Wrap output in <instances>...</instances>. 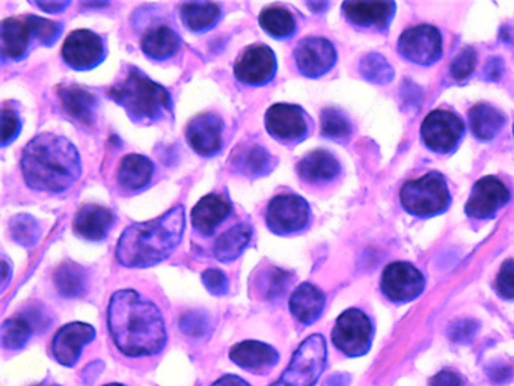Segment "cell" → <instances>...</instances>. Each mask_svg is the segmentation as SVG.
Here are the masks:
<instances>
[{
	"label": "cell",
	"instance_id": "8992f818",
	"mask_svg": "<svg viewBox=\"0 0 514 386\" xmlns=\"http://www.w3.org/2000/svg\"><path fill=\"white\" fill-rule=\"evenodd\" d=\"M328 349L323 335L306 338L291 359L287 370L270 386H314L326 367Z\"/></svg>",
	"mask_w": 514,
	"mask_h": 386
},
{
	"label": "cell",
	"instance_id": "30bf717a",
	"mask_svg": "<svg viewBox=\"0 0 514 386\" xmlns=\"http://www.w3.org/2000/svg\"><path fill=\"white\" fill-rule=\"evenodd\" d=\"M382 292L389 301L407 304L414 301L426 287L423 273L409 263H392L382 275Z\"/></svg>",
	"mask_w": 514,
	"mask_h": 386
},
{
	"label": "cell",
	"instance_id": "9c48e42d",
	"mask_svg": "<svg viewBox=\"0 0 514 386\" xmlns=\"http://www.w3.org/2000/svg\"><path fill=\"white\" fill-rule=\"evenodd\" d=\"M398 52L414 64H435L442 56L441 32L430 25L407 29L398 41Z\"/></svg>",
	"mask_w": 514,
	"mask_h": 386
},
{
	"label": "cell",
	"instance_id": "ab89813d",
	"mask_svg": "<svg viewBox=\"0 0 514 386\" xmlns=\"http://www.w3.org/2000/svg\"><path fill=\"white\" fill-rule=\"evenodd\" d=\"M31 35H34L41 44L50 47L59 40L62 34V25L50 22V20L41 19L37 16H28L25 19Z\"/></svg>",
	"mask_w": 514,
	"mask_h": 386
},
{
	"label": "cell",
	"instance_id": "b9f144b4",
	"mask_svg": "<svg viewBox=\"0 0 514 386\" xmlns=\"http://www.w3.org/2000/svg\"><path fill=\"white\" fill-rule=\"evenodd\" d=\"M475 65H477V52L474 49L462 50L451 64V77L457 82H462L474 73Z\"/></svg>",
	"mask_w": 514,
	"mask_h": 386
},
{
	"label": "cell",
	"instance_id": "83f0119b",
	"mask_svg": "<svg viewBox=\"0 0 514 386\" xmlns=\"http://www.w3.org/2000/svg\"><path fill=\"white\" fill-rule=\"evenodd\" d=\"M141 44L145 55L156 61H165L180 49V37L168 26H157L144 35Z\"/></svg>",
	"mask_w": 514,
	"mask_h": 386
},
{
	"label": "cell",
	"instance_id": "e0dca14e",
	"mask_svg": "<svg viewBox=\"0 0 514 386\" xmlns=\"http://www.w3.org/2000/svg\"><path fill=\"white\" fill-rule=\"evenodd\" d=\"M95 338V329L86 323H70L59 329L53 338L52 353L56 361L65 367H74L82 355L83 346Z\"/></svg>",
	"mask_w": 514,
	"mask_h": 386
},
{
	"label": "cell",
	"instance_id": "603a6c76",
	"mask_svg": "<svg viewBox=\"0 0 514 386\" xmlns=\"http://www.w3.org/2000/svg\"><path fill=\"white\" fill-rule=\"evenodd\" d=\"M59 100L62 108L77 123L91 126L97 118L98 102L95 95L77 85L61 86Z\"/></svg>",
	"mask_w": 514,
	"mask_h": 386
},
{
	"label": "cell",
	"instance_id": "f1b7e54d",
	"mask_svg": "<svg viewBox=\"0 0 514 386\" xmlns=\"http://www.w3.org/2000/svg\"><path fill=\"white\" fill-rule=\"evenodd\" d=\"M181 20L193 32H205L215 28L221 19V7L210 2H189L180 8Z\"/></svg>",
	"mask_w": 514,
	"mask_h": 386
},
{
	"label": "cell",
	"instance_id": "7dc6e473",
	"mask_svg": "<svg viewBox=\"0 0 514 386\" xmlns=\"http://www.w3.org/2000/svg\"><path fill=\"white\" fill-rule=\"evenodd\" d=\"M430 386H465L462 377L451 370H444L430 380Z\"/></svg>",
	"mask_w": 514,
	"mask_h": 386
},
{
	"label": "cell",
	"instance_id": "f907efd6",
	"mask_svg": "<svg viewBox=\"0 0 514 386\" xmlns=\"http://www.w3.org/2000/svg\"><path fill=\"white\" fill-rule=\"evenodd\" d=\"M213 386H251L242 377L234 376V374H227L221 377L218 382L213 383Z\"/></svg>",
	"mask_w": 514,
	"mask_h": 386
},
{
	"label": "cell",
	"instance_id": "ba28073f",
	"mask_svg": "<svg viewBox=\"0 0 514 386\" xmlns=\"http://www.w3.org/2000/svg\"><path fill=\"white\" fill-rule=\"evenodd\" d=\"M266 221L270 231L279 236L297 233L310 222V206L294 193L278 195L270 201Z\"/></svg>",
	"mask_w": 514,
	"mask_h": 386
},
{
	"label": "cell",
	"instance_id": "277c9868",
	"mask_svg": "<svg viewBox=\"0 0 514 386\" xmlns=\"http://www.w3.org/2000/svg\"><path fill=\"white\" fill-rule=\"evenodd\" d=\"M117 105L126 109L135 123L153 124L171 112V94L165 86L153 82L138 68H130L123 80L109 89Z\"/></svg>",
	"mask_w": 514,
	"mask_h": 386
},
{
	"label": "cell",
	"instance_id": "5b68a950",
	"mask_svg": "<svg viewBox=\"0 0 514 386\" xmlns=\"http://www.w3.org/2000/svg\"><path fill=\"white\" fill-rule=\"evenodd\" d=\"M400 198L404 209L418 218L441 215L451 203L447 181L439 172H430L418 180L407 181L401 187Z\"/></svg>",
	"mask_w": 514,
	"mask_h": 386
},
{
	"label": "cell",
	"instance_id": "c3c4849f",
	"mask_svg": "<svg viewBox=\"0 0 514 386\" xmlns=\"http://www.w3.org/2000/svg\"><path fill=\"white\" fill-rule=\"evenodd\" d=\"M502 71H504V64H502V59L495 58L492 61L487 62L486 70V79L487 80H498L501 77Z\"/></svg>",
	"mask_w": 514,
	"mask_h": 386
},
{
	"label": "cell",
	"instance_id": "d4e9b609",
	"mask_svg": "<svg viewBox=\"0 0 514 386\" xmlns=\"http://www.w3.org/2000/svg\"><path fill=\"white\" fill-rule=\"evenodd\" d=\"M340 171L341 166L338 160L325 150H316L306 154L297 165V172L306 183H326V181L334 180Z\"/></svg>",
	"mask_w": 514,
	"mask_h": 386
},
{
	"label": "cell",
	"instance_id": "8fae6325",
	"mask_svg": "<svg viewBox=\"0 0 514 386\" xmlns=\"http://www.w3.org/2000/svg\"><path fill=\"white\" fill-rule=\"evenodd\" d=\"M465 133V124L453 112L433 111L427 115L421 127V135L430 150L436 153H451L456 150Z\"/></svg>",
	"mask_w": 514,
	"mask_h": 386
},
{
	"label": "cell",
	"instance_id": "bcb514c9",
	"mask_svg": "<svg viewBox=\"0 0 514 386\" xmlns=\"http://www.w3.org/2000/svg\"><path fill=\"white\" fill-rule=\"evenodd\" d=\"M477 328V323L472 322V320H460V322L451 325L448 334H450L451 340L457 341V343H468L474 337Z\"/></svg>",
	"mask_w": 514,
	"mask_h": 386
},
{
	"label": "cell",
	"instance_id": "816d5d0a",
	"mask_svg": "<svg viewBox=\"0 0 514 386\" xmlns=\"http://www.w3.org/2000/svg\"><path fill=\"white\" fill-rule=\"evenodd\" d=\"M2 269H4V282H2V287H7L8 279H10V272H8V263L7 260H4V263H2Z\"/></svg>",
	"mask_w": 514,
	"mask_h": 386
},
{
	"label": "cell",
	"instance_id": "f35d334b",
	"mask_svg": "<svg viewBox=\"0 0 514 386\" xmlns=\"http://www.w3.org/2000/svg\"><path fill=\"white\" fill-rule=\"evenodd\" d=\"M322 132L326 138L346 139L352 133V124L338 109H325L322 112Z\"/></svg>",
	"mask_w": 514,
	"mask_h": 386
},
{
	"label": "cell",
	"instance_id": "8d00e7d4",
	"mask_svg": "<svg viewBox=\"0 0 514 386\" xmlns=\"http://www.w3.org/2000/svg\"><path fill=\"white\" fill-rule=\"evenodd\" d=\"M359 71H361L365 80L376 83V85H386L394 79V70L379 53H370V55L365 56L361 65H359Z\"/></svg>",
	"mask_w": 514,
	"mask_h": 386
},
{
	"label": "cell",
	"instance_id": "4316f807",
	"mask_svg": "<svg viewBox=\"0 0 514 386\" xmlns=\"http://www.w3.org/2000/svg\"><path fill=\"white\" fill-rule=\"evenodd\" d=\"M29 31L26 22L19 19H7L2 22V56L11 61H20L28 52Z\"/></svg>",
	"mask_w": 514,
	"mask_h": 386
},
{
	"label": "cell",
	"instance_id": "e575fe53",
	"mask_svg": "<svg viewBox=\"0 0 514 386\" xmlns=\"http://www.w3.org/2000/svg\"><path fill=\"white\" fill-rule=\"evenodd\" d=\"M291 285V275L278 267H267L257 279L258 292L267 301H279Z\"/></svg>",
	"mask_w": 514,
	"mask_h": 386
},
{
	"label": "cell",
	"instance_id": "52a82bcc",
	"mask_svg": "<svg viewBox=\"0 0 514 386\" xmlns=\"http://www.w3.org/2000/svg\"><path fill=\"white\" fill-rule=\"evenodd\" d=\"M373 332L371 320L361 310L352 308L338 317L332 331V341L344 355L358 358L370 352Z\"/></svg>",
	"mask_w": 514,
	"mask_h": 386
},
{
	"label": "cell",
	"instance_id": "4fadbf2b",
	"mask_svg": "<svg viewBox=\"0 0 514 386\" xmlns=\"http://www.w3.org/2000/svg\"><path fill=\"white\" fill-rule=\"evenodd\" d=\"M294 61L303 76L316 79L332 70L337 62V52L326 38H305L294 50Z\"/></svg>",
	"mask_w": 514,
	"mask_h": 386
},
{
	"label": "cell",
	"instance_id": "836d02e7",
	"mask_svg": "<svg viewBox=\"0 0 514 386\" xmlns=\"http://www.w3.org/2000/svg\"><path fill=\"white\" fill-rule=\"evenodd\" d=\"M260 25L270 37L284 40L296 32V20L281 7H270L261 13Z\"/></svg>",
	"mask_w": 514,
	"mask_h": 386
},
{
	"label": "cell",
	"instance_id": "f5cc1de1",
	"mask_svg": "<svg viewBox=\"0 0 514 386\" xmlns=\"http://www.w3.org/2000/svg\"><path fill=\"white\" fill-rule=\"evenodd\" d=\"M308 7H310L311 10L316 11V13H322L325 8H328V4H308Z\"/></svg>",
	"mask_w": 514,
	"mask_h": 386
},
{
	"label": "cell",
	"instance_id": "ac0fdd59",
	"mask_svg": "<svg viewBox=\"0 0 514 386\" xmlns=\"http://www.w3.org/2000/svg\"><path fill=\"white\" fill-rule=\"evenodd\" d=\"M222 130L224 123L218 115H198L187 126V142L201 156H213L222 148Z\"/></svg>",
	"mask_w": 514,
	"mask_h": 386
},
{
	"label": "cell",
	"instance_id": "1f68e13d",
	"mask_svg": "<svg viewBox=\"0 0 514 386\" xmlns=\"http://www.w3.org/2000/svg\"><path fill=\"white\" fill-rule=\"evenodd\" d=\"M472 133L481 141H490L504 127L505 117L493 106L481 103L469 111Z\"/></svg>",
	"mask_w": 514,
	"mask_h": 386
},
{
	"label": "cell",
	"instance_id": "f6af8a7d",
	"mask_svg": "<svg viewBox=\"0 0 514 386\" xmlns=\"http://www.w3.org/2000/svg\"><path fill=\"white\" fill-rule=\"evenodd\" d=\"M20 129L22 124L16 112L4 109L2 111V145L7 147L10 142H13L19 136Z\"/></svg>",
	"mask_w": 514,
	"mask_h": 386
},
{
	"label": "cell",
	"instance_id": "7a4b0ae2",
	"mask_svg": "<svg viewBox=\"0 0 514 386\" xmlns=\"http://www.w3.org/2000/svg\"><path fill=\"white\" fill-rule=\"evenodd\" d=\"M22 172L31 189L61 193L79 180L82 162L73 142L55 133H41L23 150Z\"/></svg>",
	"mask_w": 514,
	"mask_h": 386
},
{
	"label": "cell",
	"instance_id": "ee69618b",
	"mask_svg": "<svg viewBox=\"0 0 514 386\" xmlns=\"http://www.w3.org/2000/svg\"><path fill=\"white\" fill-rule=\"evenodd\" d=\"M202 282L212 295L224 296L230 290V282L221 270L209 269L202 273Z\"/></svg>",
	"mask_w": 514,
	"mask_h": 386
},
{
	"label": "cell",
	"instance_id": "f546056e",
	"mask_svg": "<svg viewBox=\"0 0 514 386\" xmlns=\"http://www.w3.org/2000/svg\"><path fill=\"white\" fill-rule=\"evenodd\" d=\"M234 168L249 177H261L272 169L273 159L261 145H242L234 154Z\"/></svg>",
	"mask_w": 514,
	"mask_h": 386
},
{
	"label": "cell",
	"instance_id": "74e56055",
	"mask_svg": "<svg viewBox=\"0 0 514 386\" xmlns=\"http://www.w3.org/2000/svg\"><path fill=\"white\" fill-rule=\"evenodd\" d=\"M11 236L19 245L31 248L40 240V225L32 216L19 215L11 219Z\"/></svg>",
	"mask_w": 514,
	"mask_h": 386
},
{
	"label": "cell",
	"instance_id": "d590c367",
	"mask_svg": "<svg viewBox=\"0 0 514 386\" xmlns=\"http://www.w3.org/2000/svg\"><path fill=\"white\" fill-rule=\"evenodd\" d=\"M31 323L23 316L13 317L2 326V346L7 350H22L31 340Z\"/></svg>",
	"mask_w": 514,
	"mask_h": 386
},
{
	"label": "cell",
	"instance_id": "7bdbcfd3",
	"mask_svg": "<svg viewBox=\"0 0 514 386\" xmlns=\"http://www.w3.org/2000/svg\"><path fill=\"white\" fill-rule=\"evenodd\" d=\"M496 290L501 298L514 301V260L504 261L496 278Z\"/></svg>",
	"mask_w": 514,
	"mask_h": 386
},
{
	"label": "cell",
	"instance_id": "ffe728a7",
	"mask_svg": "<svg viewBox=\"0 0 514 386\" xmlns=\"http://www.w3.org/2000/svg\"><path fill=\"white\" fill-rule=\"evenodd\" d=\"M343 11L349 22L359 28L385 31L395 13L394 2H344Z\"/></svg>",
	"mask_w": 514,
	"mask_h": 386
},
{
	"label": "cell",
	"instance_id": "2e32d148",
	"mask_svg": "<svg viewBox=\"0 0 514 386\" xmlns=\"http://www.w3.org/2000/svg\"><path fill=\"white\" fill-rule=\"evenodd\" d=\"M266 129L278 141L299 142L308 135V120L299 106L279 103L267 111Z\"/></svg>",
	"mask_w": 514,
	"mask_h": 386
},
{
	"label": "cell",
	"instance_id": "db71d44e",
	"mask_svg": "<svg viewBox=\"0 0 514 386\" xmlns=\"http://www.w3.org/2000/svg\"><path fill=\"white\" fill-rule=\"evenodd\" d=\"M105 386H124V385H120V383H111V385H105Z\"/></svg>",
	"mask_w": 514,
	"mask_h": 386
},
{
	"label": "cell",
	"instance_id": "9a60e30c",
	"mask_svg": "<svg viewBox=\"0 0 514 386\" xmlns=\"http://www.w3.org/2000/svg\"><path fill=\"white\" fill-rule=\"evenodd\" d=\"M276 56L267 46H251L234 65L237 80L246 85L261 86L275 77Z\"/></svg>",
	"mask_w": 514,
	"mask_h": 386
},
{
	"label": "cell",
	"instance_id": "11a10c76",
	"mask_svg": "<svg viewBox=\"0 0 514 386\" xmlns=\"http://www.w3.org/2000/svg\"><path fill=\"white\" fill-rule=\"evenodd\" d=\"M38 386H59V385H38Z\"/></svg>",
	"mask_w": 514,
	"mask_h": 386
},
{
	"label": "cell",
	"instance_id": "3957f363",
	"mask_svg": "<svg viewBox=\"0 0 514 386\" xmlns=\"http://www.w3.org/2000/svg\"><path fill=\"white\" fill-rule=\"evenodd\" d=\"M184 224L183 206H177L154 221L132 225L118 242V261L130 269L162 263L180 245Z\"/></svg>",
	"mask_w": 514,
	"mask_h": 386
},
{
	"label": "cell",
	"instance_id": "681fc988",
	"mask_svg": "<svg viewBox=\"0 0 514 386\" xmlns=\"http://www.w3.org/2000/svg\"><path fill=\"white\" fill-rule=\"evenodd\" d=\"M35 5L46 13L56 14L62 13L70 5V2H37Z\"/></svg>",
	"mask_w": 514,
	"mask_h": 386
},
{
	"label": "cell",
	"instance_id": "4dcf8cb0",
	"mask_svg": "<svg viewBox=\"0 0 514 386\" xmlns=\"http://www.w3.org/2000/svg\"><path fill=\"white\" fill-rule=\"evenodd\" d=\"M251 227L245 224L236 225L231 230L225 231L215 243V257L222 263H231L237 260L248 248L251 242Z\"/></svg>",
	"mask_w": 514,
	"mask_h": 386
},
{
	"label": "cell",
	"instance_id": "5bb4252c",
	"mask_svg": "<svg viewBox=\"0 0 514 386\" xmlns=\"http://www.w3.org/2000/svg\"><path fill=\"white\" fill-rule=\"evenodd\" d=\"M510 201V190L495 177H484L475 183L466 204V215L474 219H490Z\"/></svg>",
	"mask_w": 514,
	"mask_h": 386
},
{
	"label": "cell",
	"instance_id": "60d3db41",
	"mask_svg": "<svg viewBox=\"0 0 514 386\" xmlns=\"http://www.w3.org/2000/svg\"><path fill=\"white\" fill-rule=\"evenodd\" d=\"M180 328L189 337L201 338L209 334L212 325H210V319L207 314L202 313V311H190V313H186L181 317Z\"/></svg>",
	"mask_w": 514,
	"mask_h": 386
},
{
	"label": "cell",
	"instance_id": "d6a6232c",
	"mask_svg": "<svg viewBox=\"0 0 514 386\" xmlns=\"http://www.w3.org/2000/svg\"><path fill=\"white\" fill-rule=\"evenodd\" d=\"M55 285L59 295L73 299L85 295L88 288V275L79 264L65 263L55 272Z\"/></svg>",
	"mask_w": 514,
	"mask_h": 386
},
{
	"label": "cell",
	"instance_id": "d6986e66",
	"mask_svg": "<svg viewBox=\"0 0 514 386\" xmlns=\"http://www.w3.org/2000/svg\"><path fill=\"white\" fill-rule=\"evenodd\" d=\"M230 359L243 370L264 374L279 362V353L272 346L260 341H243L230 350Z\"/></svg>",
	"mask_w": 514,
	"mask_h": 386
},
{
	"label": "cell",
	"instance_id": "7402d4cb",
	"mask_svg": "<svg viewBox=\"0 0 514 386\" xmlns=\"http://www.w3.org/2000/svg\"><path fill=\"white\" fill-rule=\"evenodd\" d=\"M231 204L221 195H207L192 210V224L202 236H212L230 216Z\"/></svg>",
	"mask_w": 514,
	"mask_h": 386
},
{
	"label": "cell",
	"instance_id": "44dd1931",
	"mask_svg": "<svg viewBox=\"0 0 514 386\" xmlns=\"http://www.w3.org/2000/svg\"><path fill=\"white\" fill-rule=\"evenodd\" d=\"M114 222L115 216L111 210L95 206V204H88L76 213L73 230L82 239L100 242L108 236Z\"/></svg>",
	"mask_w": 514,
	"mask_h": 386
},
{
	"label": "cell",
	"instance_id": "484cf974",
	"mask_svg": "<svg viewBox=\"0 0 514 386\" xmlns=\"http://www.w3.org/2000/svg\"><path fill=\"white\" fill-rule=\"evenodd\" d=\"M154 166L151 160L139 154H129L121 160L118 168V183L127 190H141L153 177Z\"/></svg>",
	"mask_w": 514,
	"mask_h": 386
},
{
	"label": "cell",
	"instance_id": "7c38bea8",
	"mask_svg": "<svg viewBox=\"0 0 514 386\" xmlns=\"http://www.w3.org/2000/svg\"><path fill=\"white\" fill-rule=\"evenodd\" d=\"M105 55V43L88 29L74 31L62 46V58L74 70H91L105 59Z\"/></svg>",
	"mask_w": 514,
	"mask_h": 386
},
{
	"label": "cell",
	"instance_id": "cb8c5ba5",
	"mask_svg": "<svg viewBox=\"0 0 514 386\" xmlns=\"http://www.w3.org/2000/svg\"><path fill=\"white\" fill-rule=\"evenodd\" d=\"M326 298L316 285H299L290 298V311L302 325H313L325 310Z\"/></svg>",
	"mask_w": 514,
	"mask_h": 386
},
{
	"label": "cell",
	"instance_id": "6da1fadb",
	"mask_svg": "<svg viewBox=\"0 0 514 386\" xmlns=\"http://www.w3.org/2000/svg\"><path fill=\"white\" fill-rule=\"evenodd\" d=\"M108 326L115 346L130 358L157 355L168 341L162 311L132 288L112 296Z\"/></svg>",
	"mask_w": 514,
	"mask_h": 386
}]
</instances>
